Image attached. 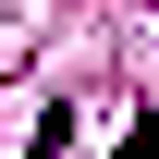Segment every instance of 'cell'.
I'll return each instance as SVG.
<instances>
[{"label": "cell", "instance_id": "cell-1", "mask_svg": "<svg viewBox=\"0 0 159 159\" xmlns=\"http://www.w3.org/2000/svg\"><path fill=\"white\" fill-rule=\"evenodd\" d=\"M147 12H159V0H147Z\"/></svg>", "mask_w": 159, "mask_h": 159}]
</instances>
